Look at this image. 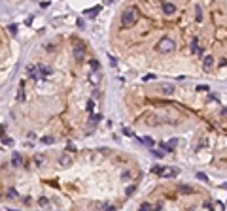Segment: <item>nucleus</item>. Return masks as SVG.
<instances>
[{"instance_id": "obj_1", "label": "nucleus", "mask_w": 227, "mask_h": 211, "mask_svg": "<svg viewBox=\"0 0 227 211\" xmlns=\"http://www.w3.org/2000/svg\"><path fill=\"white\" fill-rule=\"evenodd\" d=\"M155 49H157V53H161V55H168V53H172L174 49H176V44H174L172 38L165 36V38H161V40L157 41Z\"/></svg>"}, {"instance_id": "obj_2", "label": "nucleus", "mask_w": 227, "mask_h": 211, "mask_svg": "<svg viewBox=\"0 0 227 211\" xmlns=\"http://www.w3.org/2000/svg\"><path fill=\"white\" fill-rule=\"evenodd\" d=\"M138 21V10L136 8H127L123 13H121V25L123 26H133L134 23Z\"/></svg>"}, {"instance_id": "obj_3", "label": "nucleus", "mask_w": 227, "mask_h": 211, "mask_svg": "<svg viewBox=\"0 0 227 211\" xmlns=\"http://www.w3.org/2000/svg\"><path fill=\"white\" fill-rule=\"evenodd\" d=\"M176 10H178V8H176L174 2H168V0H163V2H161V11L165 13V15H168V17L174 15Z\"/></svg>"}, {"instance_id": "obj_4", "label": "nucleus", "mask_w": 227, "mask_h": 211, "mask_svg": "<svg viewBox=\"0 0 227 211\" xmlns=\"http://www.w3.org/2000/svg\"><path fill=\"white\" fill-rule=\"evenodd\" d=\"M212 66H214V57H212V55H204V57H203V68H204V72H210Z\"/></svg>"}, {"instance_id": "obj_5", "label": "nucleus", "mask_w": 227, "mask_h": 211, "mask_svg": "<svg viewBox=\"0 0 227 211\" xmlns=\"http://www.w3.org/2000/svg\"><path fill=\"white\" fill-rule=\"evenodd\" d=\"M83 57H85V47L82 44H76L74 45V59L76 60H83Z\"/></svg>"}, {"instance_id": "obj_6", "label": "nucleus", "mask_w": 227, "mask_h": 211, "mask_svg": "<svg viewBox=\"0 0 227 211\" xmlns=\"http://www.w3.org/2000/svg\"><path fill=\"white\" fill-rule=\"evenodd\" d=\"M178 173L176 170H170V168H161V172L157 175H161V177H174V175Z\"/></svg>"}, {"instance_id": "obj_7", "label": "nucleus", "mask_w": 227, "mask_h": 211, "mask_svg": "<svg viewBox=\"0 0 227 211\" xmlns=\"http://www.w3.org/2000/svg\"><path fill=\"white\" fill-rule=\"evenodd\" d=\"M89 81L93 83V85H98V81H101V74H98V70H93V72L89 74Z\"/></svg>"}, {"instance_id": "obj_8", "label": "nucleus", "mask_w": 227, "mask_h": 211, "mask_svg": "<svg viewBox=\"0 0 227 211\" xmlns=\"http://www.w3.org/2000/svg\"><path fill=\"white\" fill-rule=\"evenodd\" d=\"M21 162H23V158H21V154L15 151V153L11 154V164H13V166H21Z\"/></svg>"}, {"instance_id": "obj_9", "label": "nucleus", "mask_w": 227, "mask_h": 211, "mask_svg": "<svg viewBox=\"0 0 227 211\" xmlns=\"http://www.w3.org/2000/svg\"><path fill=\"white\" fill-rule=\"evenodd\" d=\"M36 68H38V72H42V75H51V74H53V70L47 68V66H44V64H38Z\"/></svg>"}, {"instance_id": "obj_10", "label": "nucleus", "mask_w": 227, "mask_h": 211, "mask_svg": "<svg viewBox=\"0 0 227 211\" xmlns=\"http://www.w3.org/2000/svg\"><path fill=\"white\" fill-rule=\"evenodd\" d=\"M195 21L197 23H203V8L201 6H195Z\"/></svg>"}, {"instance_id": "obj_11", "label": "nucleus", "mask_w": 227, "mask_h": 211, "mask_svg": "<svg viewBox=\"0 0 227 211\" xmlns=\"http://www.w3.org/2000/svg\"><path fill=\"white\" fill-rule=\"evenodd\" d=\"M176 191L182 192V194H189L191 191H193V188H191L189 185H178V188H176Z\"/></svg>"}, {"instance_id": "obj_12", "label": "nucleus", "mask_w": 227, "mask_h": 211, "mask_svg": "<svg viewBox=\"0 0 227 211\" xmlns=\"http://www.w3.org/2000/svg\"><path fill=\"white\" fill-rule=\"evenodd\" d=\"M101 10H102V6H95V8H91V10H85L83 13H89L91 17H95V15H97V13L101 11Z\"/></svg>"}, {"instance_id": "obj_13", "label": "nucleus", "mask_w": 227, "mask_h": 211, "mask_svg": "<svg viewBox=\"0 0 227 211\" xmlns=\"http://www.w3.org/2000/svg\"><path fill=\"white\" fill-rule=\"evenodd\" d=\"M38 68L36 66H28V74H30V79H38Z\"/></svg>"}, {"instance_id": "obj_14", "label": "nucleus", "mask_w": 227, "mask_h": 211, "mask_svg": "<svg viewBox=\"0 0 227 211\" xmlns=\"http://www.w3.org/2000/svg\"><path fill=\"white\" fill-rule=\"evenodd\" d=\"M23 87H25V83L21 81V89H19V93H17V100H19V102L25 100V89H23Z\"/></svg>"}, {"instance_id": "obj_15", "label": "nucleus", "mask_w": 227, "mask_h": 211, "mask_svg": "<svg viewBox=\"0 0 227 211\" xmlns=\"http://www.w3.org/2000/svg\"><path fill=\"white\" fill-rule=\"evenodd\" d=\"M59 162H61L62 166H70V164H72V158H70V157H66V154H62Z\"/></svg>"}, {"instance_id": "obj_16", "label": "nucleus", "mask_w": 227, "mask_h": 211, "mask_svg": "<svg viewBox=\"0 0 227 211\" xmlns=\"http://www.w3.org/2000/svg\"><path fill=\"white\" fill-rule=\"evenodd\" d=\"M142 143L152 149V147H153V139H152V138H142Z\"/></svg>"}, {"instance_id": "obj_17", "label": "nucleus", "mask_w": 227, "mask_h": 211, "mask_svg": "<svg viewBox=\"0 0 227 211\" xmlns=\"http://www.w3.org/2000/svg\"><path fill=\"white\" fill-rule=\"evenodd\" d=\"M8 198H11V200H15L17 198V191H15V188H8Z\"/></svg>"}, {"instance_id": "obj_18", "label": "nucleus", "mask_w": 227, "mask_h": 211, "mask_svg": "<svg viewBox=\"0 0 227 211\" xmlns=\"http://www.w3.org/2000/svg\"><path fill=\"white\" fill-rule=\"evenodd\" d=\"M89 66H91V70H101V64H98V60H89Z\"/></svg>"}, {"instance_id": "obj_19", "label": "nucleus", "mask_w": 227, "mask_h": 211, "mask_svg": "<svg viewBox=\"0 0 227 211\" xmlns=\"http://www.w3.org/2000/svg\"><path fill=\"white\" fill-rule=\"evenodd\" d=\"M101 119H102V115H101V113H98V115H91V124L101 123Z\"/></svg>"}, {"instance_id": "obj_20", "label": "nucleus", "mask_w": 227, "mask_h": 211, "mask_svg": "<svg viewBox=\"0 0 227 211\" xmlns=\"http://www.w3.org/2000/svg\"><path fill=\"white\" fill-rule=\"evenodd\" d=\"M163 93H165V94H172L174 93V87L172 85H165V87H163Z\"/></svg>"}, {"instance_id": "obj_21", "label": "nucleus", "mask_w": 227, "mask_h": 211, "mask_svg": "<svg viewBox=\"0 0 227 211\" xmlns=\"http://www.w3.org/2000/svg\"><path fill=\"white\" fill-rule=\"evenodd\" d=\"M42 143H46V145L53 143V138H51V136H44V138H42Z\"/></svg>"}, {"instance_id": "obj_22", "label": "nucleus", "mask_w": 227, "mask_h": 211, "mask_svg": "<svg viewBox=\"0 0 227 211\" xmlns=\"http://www.w3.org/2000/svg\"><path fill=\"white\" fill-rule=\"evenodd\" d=\"M218 66H219V68H223V66H227V59H225V57H222V59L218 60Z\"/></svg>"}, {"instance_id": "obj_23", "label": "nucleus", "mask_w": 227, "mask_h": 211, "mask_svg": "<svg viewBox=\"0 0 227 211\" xmlns=\"http://www.w3.org/2000/svg\"><path fill=\"white\" fill-rule=\"evenodd\" d=\"M8 30L13 34V36H15V34H17V25H10V26H8Z\"/></svg>"}, {"instance_id": "obj_24", "label": "nucleus", "mask_w": 227, "mask_h": 211, "mask_svg": "<svg viewBox=\"0 0 227 211\" xmlns=\"http://www.w3.org/2000/svg\"><path fill=\"white\" fill-rule=\"evenodd\" d=\"M208 89H210L208 85H199V87H197V90H199V93H206Z\"/></svg>"}, {"instance_id": "obj_25", "label": "nucleus", "mask_w": 227, "mask_h": 211, "mask_svg": "<svg viewBox=\"0 0 227 211\" xmlns=\"http://www.w3.org/2000/svg\"><path fill=\"white\" fill-rule=\"evenodd\" d=\"M203 207H204V209H212V207H214V203H212L210 200H206V202L203 203Z\"/></svg>"}, {"instance_id": "obj_26", "label": "nucleus", "mask_w": 227, "mask_h": 211, "mask_svg": "<svg viewBox=\"0 0 227 211\" xmlns=\"http://www.w3.org/2000/svg\"><path fill=\"white\" fill-rule=\"evenodd\" d=\"M2 142H4L6 145H10V147L13 145V139H11V138H2Z\"/></svg>"}, {"instance_id": "obj_27", "label": "nucleus", "mask_w": 227, "mask_h": 211, "mask_svg": "<svg viewBox=\"0 0 227 211\" xmlns=\"http://www.w3.org/2000/svg\"><path fill=\"white\" fill-rule=\"evenodd\" d=\"M140 209H152V203H148V202H144V203H142V206H140Z\"/></svg>"}, {"instance_id": "obj_28", "label": "nucleus", "mask_w": 227, "mask_h": 211, "mask_svg": "<svg viewBox=\"0 0 227 211\" xmlns=\"http://www.w3.org/2000/svg\"><path fill=\"white\" fill-rule=\"evenodd\" d=\"M93 108H95V102L89 100V102H87V111H93Z\"/></svg>"}, {"instance_id": "obj_29", "label": "nucleus", "mask_w": 227, "mask_h": 211, "mask_svg": "<svg viewBox=\"0 0 227 211\" xmlns=\"http://www.w3.org/2000/svg\"><path fill=\"white\" fill-rule=\"evenodd\" d=\"M110 66H112V68H116V66H117V59L110 57Z\"/></svg>"}, {"instance_id": "obj_30", "label": "nucleus", "mask_w": 227, "mask_h": 211, "mask_svg": "<svg viewBox=\"0 0 227 211\" xmlns=\"http://www.w3.org/2000/svg\"><path fill=\"white\" fill-rule=\"evenodd\" d=\"M133 192H134V187H127V191H125V194H127V196H131Z\"/></svg>"}, {"instance_id": "obj_31", "label": "nucleus", "mask_w": 227, "mask_h": 211, "mask_svg": "<svg viewBox=\"0 0 227 211\" xmlns=\"http://www.w3.org/2000/svg\"><path fill=\"white\" fill-rule=\"evenodd\" d=\"M34 160H36V162H38V164H42V162H44V157H42V154H38V157H36V158H34Z\"/></svg>"}, {"instance_id": "obj_32", "label": "nucleus", "mask_w": 227, "mask_h": 211, "mask_svg": "<svg viewBox=\"0 0 227 211\" xmlns=\"http://www.w3.org/2000/svg\"><path fill=\"white\" fill-rule=\"evenodd\" d=\"M123 134H125V136H133V130H129V128H125V130H123Z\"/></svg>"}, {"instance_id": "obj_33", "label": "nucleus", "mask_w": 227, "mask_h": 211, "mask_svg": "<svg viewBox=\"0 0 227 211\" xmlns=\"http://www.w3.org/2000/svg\"><path fill=\"white\" fill-rule=\"evenodd\" d=\"M214 207H218V209H223V203H222V202H216V203H214Z\"/></svg>"}, {"instance_id": "obj_34", "label": "nucleus", "mask_w": 227, "mask_h": 211, "mask_svg": "<svg viewBox=\"0 0 227 211\" xmlns=\"http://www.w3.org/2000/svg\"><path fill=\"white\" fill-rule=\"evenodd\" d=\"M40 206H47V198H40Z\"/></svg>"}, {"instance_id": "obj_35", "label": "nucleus", "mask_w": 227, "mask_h": 211, "mask_svg": "<svg viewBox=\"0 0 227 211\" xmlns=\"http://www.w3.org/2000/svg\"><path fill=\"white\" fill-rule=\"evenodd\" d=\"M121 177H123V179H129V177H131V173H127V172H123V173H121Z\"/></svg>"}, {"instance_id": "obj_36", "label": "nucleus", "mask_w": 227, "mask_h": 211, "mask_svg": "<svg viewBox=\"0 0 227 211\" xmlns=\"http://www.w3.org/2000/svg\"><path fill=\"white\" fill-rule=\"evenodd\" d=\"M222 187H223V188H227V183H223V185H222Z\"/></svg>"}]
</instances>
